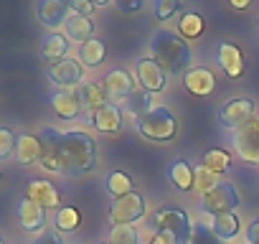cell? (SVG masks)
<instances>
[{
  "mask_svg": "<svg viewBox=\"0 0 259 244\" xmlns=\"http://www.w3.org/2000/svg\"><path fill=\"white\" fill-rule=\"evenodd\" d=\"M41 160L38 166L59 176H84L97 166V143L84 130L41 128Z\"/></svg>",
  "mask_w": 259,
  "mask_h": 244,
  "instance_id": "6da1fadb",
  "label": "cell"
},
{
  "mask_svg": "<svg viewBox=\"0 0 259 244\" xmlns=\"http://www.w3.org/2000/svg\"><path fill=\"white\" fill-rule=\"evenodd\" d=\"M150 59L165 71V74H176V76H186L191 69V49L188 44L173 33V31H155L150 38Z\"/></svg>",
  "mask_w": 259,
  "mask_h": 244,
  "instance_id": "7a4b0ae2",
  "label": "cell"
},
{
  "mask_svg": "<svg viewBox=\"0 0 259 244\" xmlns=\"http://www.w3.org/2000/svg\"><path fill=\"white\" fill-rule=\"evenodd\" d=\"M155 234L150 244H188L193 224L183 209H158L155 216Z\"/></svg>",
  "mask_w": 259,
  "mask_h": 244,
  "instance_id": "3957f363",
  "label": "cell"
},
{
  "mask_svg": "<svg viewBox=\"0 0 259 244\" xmlns=\"http://www.w3.org/2000/svg\"><path fill=\"white\" fill-rule=\"evenodd\" d=\"M135 128L143 138L148 140H155V143H165V140H173L176 133H178V122L173 117V112L168 107H150V112H145Z\"/></svg>",
  "mask_w": 259,
  "mask_h": 244,
  "instance_id": "277c9868",
  "label": "cell"
},
{
  "mask_svg": "<svg viewBox=\"0 0 259 244\" xmlns=\"http://www.w3.org/2000/svg\"><path fill=\"white\" fill-rule=\"evenodd\" d=\"M145 211H148L145 198L133 191L122 198H114V204L109 206V219L114 226H133L135 221H140L145 216Z\"/></svg>",
  "mask_w": 259,
  "mask_h": 244,
  "instance_id": "5b68a950",
  "label": "cell"
},
{
  "mask_svg": "<svg viewBox=\"0 0 259 244\" xmlns=\"http://www.w3.org/2000/svg\"><path fill=\"white\" fill-rule=\"evenodd\" d=\"M254 114H256L254 112V102L249 97H234L219 109V122H221V128L239 133Z\"/></svg>",
  "mask_w": 259,
  "mask_h": 244,
  "instance_id": "8992f818",
  "label": "cell"
},
{
  "mask_svg": "<svg viewBox=\"0 0 259 244\" xmlns=\"http://www.w3.org/2000/svg\"><path fill=\"white\" fill-rule=\"evenodd\" d=\"M239 206V196L234 191V186L229 183H219L213 186L208 193L201 196V209L211 216H219V214H234V209Z\"/></svg>",
  "mask_w": 259,
  "mask_h": 244,
  "instance_id": "52a82bcc",
  "label": "cell"
},
{
  "mask_svg": "<svg viewBox=\"0 0 259 244\" xmlns=\"http://www.w3.org/2000/svg\"><path fill=\"white\" fill-rule=\"evenodd\" d=\"M16 221H18V226L23 229V231H28V234H44L46 231V224H49V214H46V209L44 206H38V204H33L31 198H18V204H16Z\"/></svg>",
  "mask_w": 259,
  "mask_h": 244,
  "instance_id": "ba28073f",
  "label": "cell"
},
{
  "mask_svg": "<svg viewBox=\"0 0 259 244\" xmlns=\"http://www.w3.org/2000/svg\"><path fill=\"white\" fill-rule=\"evenodd\" d=\"M49 79L61 89H76V87H81L84 66H81L79 59L66 56V59H61L56 64H49Z\"/></svg>",
  "mask_w": 259,
  "mask_h": 244,
  "instance_id": "9c48e42d",
  "label": "cell"
},
{
  "mask_svg": "<svg viewBox=\"0 0 259 244\" xmlns=\"http://www.w3.org/2000/svg\"><path fill=\"white\" fill-rule=\"evenodd\" d=\"M234 143H236V153L241 155L244 163L259 166V112L236 133Z\"/></svg>",
  "mask_w": 259,
  "mask_h": 244,
  "instance_id": "30bf717a",
  "label": "cell"
},
{
  "mask_svg": "<svg viewBox=\"0 0 259 244\" xmlns=\"http://www.w3.org/2000/svg\"><path fill=\"white\" fill-rule=\"evenodd\" d=\"M102 89H104L107 99L124 102L130 94H135V79L130 76V71H124V69H112L102 79Z\"/></svg>",
  "mask_w": 259,
  "mask_h": 244,
  "instance_id": "8fae6325",
  "label": "cell"
},
{
  "mask_svg": "<svg viewBox=\"0 0 259 244\" xmlns=\"http://www.w3.org/2000/svg\"><path fill=\"white\" fill-rule=\"evenodd\" d=\"M165 76L168 74L153 59H138L135 61V82L143 87V92H163Z\"/></svg>",
  "mask_w": 259,
  "mask_h": 244,
  "instance_id": "7c38bea8",
  "label": "cell"
},
{
  "mask_svg": "<svg viewBox=\"0 0 259 244\" xmlns=\"http://www.w3.org/2000/svg\"><path fill=\"white\" fill-rule=\"evenodd\" d=\"M26 198H31L33 204H38V206H44L46 211L49 209H61L59 204H61V193H59V188L51 183V181H46V178H33V181H28V186H26Z\"/></svg>",
  "mask_w": 259,
  "mask_h": 244,
  "instance_id": "4fadbf2b",
  "label": "cell"
},
{
  "mask_svg": "<svg viewBox=\"0 0 259 244\" xmlns=\"http://www.w3.org/2000/svg\"><path fill=\"white\" fill-rule=\"evenodd\" d=\"M216 64L221 66V71L229 79H239L244 74V54L239 46H234L229 41H221L216 46Z\"/></svg>",
  "mask_w": 259,
  "mask_h": 244,
  "instance_id": "5bb4252c",
  "label": "cell"
},
{
  "mask_svg": "<svg viewBox=\"0 0 259 244\" xmlns=\"http://www.w3.org/2000/svg\"><path fill=\"white\" fill-rule=\"evenodd\" d=\"M36 16H38V21L46 28L56 31L59 26L66 23L71 11H69V3H64V0H38L36 3Z\"/></svg>",
  "mask_w": 259,
  "mask_h": 244,
  "instance_id": "9a60e30c",
  "label": "cell"
},
{
  "mask_svg": "<svg viewBox=\"0 0 259 244\" xmlns=\"http://www.w3.org/2000/svg\"><path fill=\"white\" fill-rule=\"evenodd\" d=\"M51 109L56 112L59 119H76L84 107H81L79 94L74 89H59L51 94Z\"/></svg>",
  "mask_w": 259,
  "mask_h": 244,
  "instance_id": "2e32d148",
  "label": "cell"
},
{
  "mask_svg": "<svg viewBox=\"0 0 259 244\" xmlns=\"http://www.w3.org/2000/svg\"><path fill=\"white\" fill-rule=\"evenodd\" d=\"M183 84H186V89H188L191 94H196V97H208V94L216 89V76H213V71L206 69V66H193V69H188V74L183 76Z\"/></svg>",
  "mask_w": 259,
  "mask_h": 244,
  "instance_id": "e0dca14e",
  "label": "cell"
},
{
  "mask_svg": "<svg viewBox=\"0 0 259 244\" xmlns=\"http://www.w3.org/2000/svg\"><path fill=\"white\" fill-rule=\"evenodd\" d=\"M16 163L23 166V168H31V166H38L41 160V140L38 135H31V133H23L18 135V143H16Z\"/></svg>",
  "mask_w": 259,
  "mask_h": 244,
  "instance_id": "ac0fdd59",
  "label": "cell"
},
{
  "mask_svg": "<svg viewBox=\"0 0 259 244\" xmlns=\"http://www.w3.org/2000/svg\"><path fill=\"white\" fill-rule=\"evenodd\" d=\"M92 128L99 130V133H109V135L119 133L122 130V109L109 102L102 109L92 112Z\"/></svg>",
  "mask_w": 259,
  "mask_h": 244,
  "instance_id": "d6986e66",
  "label": "cell"
},
{
  "mask_svg": "<svg viewBox=\"0 0 259 244\" xmlns=\"http://www.w3.org/2000/svg\"><path fill=\"white\" fill-rule=\"evenodd\" d=\"M66 54H69V38H66L64 33L51 31V33L44 36V41H41V56H44L46 61L56 64V61L66 59Z\"/></svg>",
  "mask_w": 259,
  "mask_h": 244,
  "instance_id": "ffe728a7",
  "label": "cell"
},
{
  "mask_svg": "<svg viewBox=\"0 0 259 244\" xmlns=\"http://www.w3.org/2000/svg\"><path fill=\"white\" fill-rule=\"evenodd\" d=\"M64 36L69 38V41H76L79 46L81 44H87L89 38H94V23L89 21V18H84V16H69L66 18V23H64Z\"/></svg>",
  "mask_w": 259,
  "mask_h": 244,
  "instance_id": "44dd1931",
  "label": "cell"
},
{
  "mask_svg": "<svg viewBox=\"0 0 259 244\" xmlns=\"http://www.w3.org/2000/svg\"><path fill=\"white\" fill-rule=\"evenodd\" d=\"M104 56H107V44L102 38H97V36L79 46V61H81V66L97 69L104 61Z\"/></svg>",
  "mask_w": 259,
  "mask_h": 244,
  "instance_id": "7402d4cb",
  "label": "cell"
},
{
  "mask_svg": "<svg viewBox=\"0 0 259 244\" xmlns=\"http://www.w3.org/2000/svg\"><path fill=\"white\" fill-rule=\"evenodd\" d=\"M74 92L79 94L81 107L89 109V112H97V109H102L104 104H109V99H107V94H104V89H102L99 84H81V87H76Z\"/></svg>",
  "mask_w": 259,
  "mask_h": 244,
  "instance_id": "603a6c76",
  "label": "cell"
},
{
  "mask_svg": "<svg viewBox=\"0 0 259 244\" xmlns=\"http://www.w3.org/2000/svg\"><path fill=\"white\" fill-rule=\"evenodd\" d=\"M168 178L178 191H191L193 188V168L186 158H176L168 168Z\"/></svg>",
  "mask_w": 259,
  "mask_h": 244,
  "instance_id": "cb8c5ba5",
  "label": "cell"
},
{
  "mask_svg": "<svg viewBox=\"0 0 259 244\" xmlns=\"http://www.w3.org/2000/svg\"><path fill=\"white\" fill-rule=\"evenodd\" d=\"M208 226H211V231H213L219 239H231V236L239 234L241 221H239L236 214H219V216H211Z\"/></svg>",
  "mask_w": 259,
  "mask_h": 244,
  "instance_id": "d4e9b609",
  "label": "cell"
},
{
  "mask_svg": "<svg viewBox=\"0 0 259 244\" xmlns=\"http://www.w3.org/2000/svg\"><path fill=\"white\" fill-rule=\"evenodd\" d=\"M201 166H203V168H208L211 173L221 176V173H226V171L231 168V155H229L226 150L211 148V150H206V153H203V160H201Z\"/></svg>",
  "mask_w": 259,
  "mask_h": 244,
  "instance_id": "484cf974",
  "label": "cell"
},
{
  "mask_svg": "<svg viewBox=\"0 0 259 244\" xmlns=\"http://www.w3.org/2000/svg\"><path fill=\"white\" fill-rule=\"evenodd\" d=\"M203 16L201 13H183L178 21V36L181 38H198L203 33Z\"/></svg>",
  "mask_w": 259,
  "mask_h": 244,
  "instance_id": "4316f807",
  "label": "cell"
},
{
  "mask_svg": "<svg viewBox=\"0 0 259 244\" xmlns=\"http://www.w3.org/2000/svg\"><path fill=\"white\" fill-rule=\"evenodd\" d=\"M107 193L114 196V198H122L127 193H133V178L122 171H112L107 176Z\"/></svg>",
  "mask_w": 259,
  "mask_h": 244,
  "instance_id": "83f0119b",
  "label": "cell"
},
{
  "mask_svg": "<svg viewBox=\"0 0 259 244\" xmlns=\"http://www.w3.org/2000/svg\"><path fill=\"white\" fill-rule=\"evenodd\" d=\"M79 224H81V214H79V209H74V206H61V209L54 214V226H56V231H74Z\"/></svg>",
  "mask_w": 259,
  "mask_h": 244,
  "instance_id": "f1b7e54d",
  "label": "cell"
},
{
  "mask_svg": "<svg viewBox=\"0 0 259 244\" xmlns=\"http://www.w3.org/2000/svg\"><path fill=\"white\" fill-rule=\"evenodd\" d=\"M124 112L130 119H140L145 112H150V99H148V92H135L127 97V104H124Z\"/></svg>",
  "mask_w": 259,
  "mask_h": 244,
  "instance_id": "f546056e",
  "label": "cell"
},
{
  "mask_svg": "<svg viewBox=\"0 0 259 244\" xmlns=\"http://www.w3.org/2000/svg\"><path fill=\"white\" fill-rule=\"evenodd\" d=\"M213 186H219V176H216V173H211V171L203 168V166L193 168V188H196L201 196L208 193Z\"/></svg>",
  "mask_w": 259,
  "mask_h": 244,
  "instance_id": "4dcf8cb0",
  "label": "cell"
},
{
  "mask_svg": "<svg viewBox=\"0 0 259 244\" xmlns=\"http://www.w3.org/2000/svg\"><path fill=\"white\" fill-rule=\"evenodd\" d=\"M107 244H140V234L135 226H114L109 231Z\"/></svg>",
  "mask_w": 259,
  "mask_h": 244,
  "instance_id": "1f68e13d",
  "label": "cell"
},
{
  "mask_svg": "<svg viewBox=\"0 0 259 244\" xmlns=\"http://www.w3.org/2000/svg\"><path fill=\"white\" fill-rule=\"evenodd\" d=\"M16 143H18V135L11 130V128H0V160H8L16 155Z\"/></svg>",
  "mask_w": 259,
  "mask_h": 244,
  "instance_id": "d6a6232c",
  "label": "cell"
},
{
  "mask_svg": "<svg viewBox=\"0 0 259 244\" xmlns=\"http://www.w3.org/2000/svg\"><path fill=\"white\" fill-rule=\"evenodd\" d=\"M188 244H221V239L211 231L208 224L198 221V224H193V231H191V241Z\"/></svg>",
  "mask_w": 259,
  "mask_h": 244,
  "instance_id": "836d02e7",
  "label": "cell"
},
{
  "mask_svg": "<svg viewBox=\"0 0 259 244\" xmlns=\"http://www.w3.org/2000/svg\"><path fill=\"white\" fill-rule=\"evenodd\" d=\"M178 11H181L178 0H155V3H153V13H155V18H160V21L173 18Z\"/></svg>",
  "mask_w": 259,
  "mask_h": 244,
  "instance_id": "e575fe53",
  "label": "cell"
},
{
  "mask_svg": "<svg viewBox=\"0 0 259 244\" xmlns=\"http://www.w3.org/2000/svg\"><path fill=\"white\" fill-rule=\"evenodd\" d=\"M94 8H97V3H89V0H71L69 3V11L74 16H84V18H89L94 13Z\"/></svg>",
  "mask_w": 259,
  "mask_h": 244,
  "instance_id": "d590c367",
  "label": "cell"
},
{
  "mask_svg": "<svg viewBox=\"0 0 259 244\" xmlns=\"http://www.w3.org/2000/svg\"><path fill=\"white\" fill-rule=\"evenodd\" d=\"M31 244H66V241H64L56 231H44V234H38Z\"/></svg>",
  "mask_w": 259,
  "mask_h": 244,
  "instance_id": "8d00e7d4",
  "label": "cell"
},
{
  "mask_svg": "<svg viewBox=\"0 0 259 244\" xmlns=\"http://www.w3.org/2000/svg\"><path fill=\"white\" fill-rule=\"evenodd\" d=\"M246 241H249V244H259V219H254V221L246 226Z\"/></svg>",
  "mask_w": 259,
  "mask_h": 244,
  "instance_id": "74e56055",
  "label": "cell"
},
{
  "mask_svg": "<svg viewBox=\"0 0 259 244\" xmlns=\"http://www.w3.org/2000/svg\"><path fill=\"white\" fill-rule=\"evenodd\" d=\"M117 8L122 11V13H133V11H140L143 8V0H127V3H117Z\"/></svg>",
  "mask_w": 259,
  "mask_h": 244,
  "instance_id": "f35d334b",
  "label": "cell"
},
{
  "mask_svg": "<svg viewBox=\"0 0 259 244\" xmlns=\"http://www.w3.org/2000/svg\"><path fill=\"white\" fill-rule=\"evenodd\" d=\"M231 8H236V11H244V8H249V3H246V0H234V3H231Z\"/></svg>",
  "mask_w": 259,
  "mask_h": 244,
  "instance_id": "ab89813d",
  "label": "cell"
},
{
  "mask_svg": "<svg viewBox=\"0 0 259 244\" xmlns=\"http://www.w3.org/2000/svg\"><path fill=\"white\" fill-rule=\"evenodd\" d=\"M0 244H6V239H3V236H0Z\"/></svg>",
  "mask_w": 259,
  "mask_h": 244,
  "instance_id": "60d3db41",
  "label": "cell"
},
{
  "mask_svg": "<svg viewBox=\"0 0 259 244\" xmlns=\"http://www.w3.org/2000/svg\"><path fill=\"white\" fill-rule=\"evenodd\" d=\"M256 28H259V21H256Z\"/></svg>",
  "mask_w": 259,
  "mask_h": 244,
  "instance_id": "b9f144b4",
  "label": "cell"
},
{
  "mask_svg": "<svg viewBox=\"0 0 259 244\" xmlns=\"http://www.w3.org/2000/svg\"><path fill=\"white\" fill-rule=\"evenodd\" d=\"M0 181H3V176H0Z\"/></svg>",
  "mask_w": 259,
  "mask_h": 244,
  "instance_id": "7bdbcfd3",
  "label": "cell"
}]
</instances>
